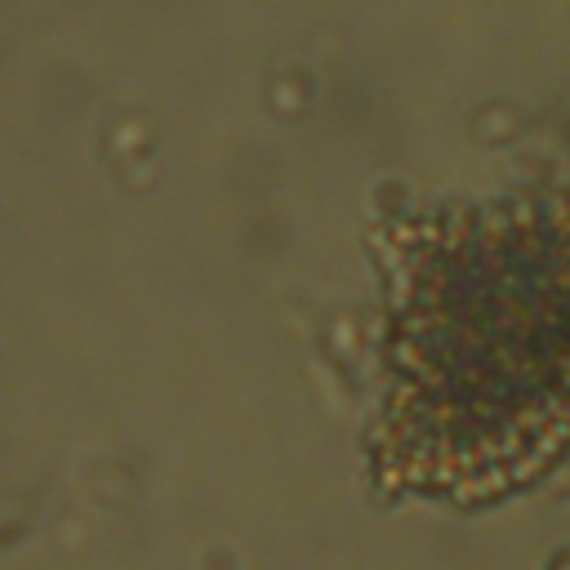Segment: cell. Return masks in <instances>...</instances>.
<instances>
[{
    "instance_id": "6da1fadb",
    "label": "cell",
    "mask_w": 570,
    "mask_h": 570,
    "mask_svg": "<svg viewBox=\"0 0 570 570\" xmlns=\"http://www.w3.org/2000/svg\"><path fill=\"white\" fill-rule=\"evenodd\" d=\"M387 463L485 490L570 436V200H494L396 249Z\"/></svg>"
}]
</instances>
